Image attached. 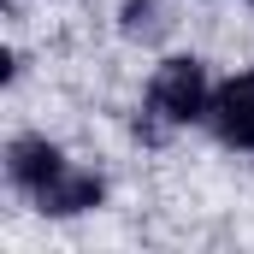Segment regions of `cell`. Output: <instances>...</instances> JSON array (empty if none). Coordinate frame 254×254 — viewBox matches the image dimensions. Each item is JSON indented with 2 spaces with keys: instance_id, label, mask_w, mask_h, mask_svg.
<instances>
[{
  "instance_id": "obj_1",
  "label": "cell",
  "mask_w": 254,
  "mask_h": 254,
  "mask_svg": "<svg viewBox=\"0 0 254 254\" xmlns=\"http://www.w3.org/2000/svg\"><path fill=\"white\" fill-rule=\"evenodd\" d=\"M207 107V77L195 60H166L160 77H154V113H166L172 125H184Z\"/></svg>"
},
{
  "instance_id": "obj_2",
  "label": "cell",
  "mask_w": 254,
  "mask_h": 254,
  "mask_svg": "<svg viewBox=\"0 0 254 254\" xmlns=\"http://www.w3.org/2000/svg\"><path fill=\"white\" fill-rule=\"evenodd\" d=\"M213 125H219V136H225V142L254 148V71L231 77V83L219 89V101H213Z\"/></svg>"
},
{
  "instance_id": "obj_3",
  "label": "cell",
  "mask_w": 254,
  "mask_h": 254,
  "mask_svg": "<svg viewBox=\"0 0 254 254\" xmlns=\"http://www.w3.org/2000/svg\"><path fill=\"white\" fill-rule=\"evenodd\" d=\"M42 207H48V213H83V207H95V201H101V178H89V172H54V178H48V184H42Z\"/></svg>"
},
{
  "instance_id": "obj_4",
  "label": "cell",
  "mask_w": 254,
  "mask_h": 254,
  "mask_svg": "<svg viewBox=\"0 0 254 254\" xmlns=\"http://www.w3.org/2000/svg\"><path fill=\"white\" fill-rule=\"evenodd\" d=\"M54 172H60V154H54L48 142H18V148H12V178H18L24 190H42Z\"/></svg>"
}]
</instances>
